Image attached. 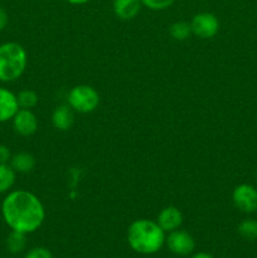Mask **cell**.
<instances>
[{"instance_id":"obj_1","label":"cell","mask_w":257,"mask_h":258,"mask_svg":"<svg viewBox=\"0 0 257 258\" xmlns=\"http://www.w3.org/2000/svg\"><path fill=\"white\" fill-rule=\"evenodd\" d=\"M2 214L12 231L33 233L40 228L45 218L42 202L28 190H13L2 203Z\"/></svg>"},{"instance_id":"obj_2","label":"cell","mask_w":257,"mask_h":258,"mask_svg":"<svg viewBox=\"0 0 257 258\" xmlns=\"http://www.w3.org/2000/svg\"><path fill=\"white\" fill-rule=\"evenodd\" d=\"M165 238V232L158 222L150 219H136L127 229L128 246L141 254H153L160 251Z\"/></svg>"},{"instance_id":"obj_3","label":"cell","mask_w":257,"mask_h":258,"mask_svg":"<svg viewBox=\"0 0 257 258\" xmlns=\"http://www.w3.org/2000/svg\"><path fill=\"white\" fill-rule=\"evenodd\" d=\"M28 64V54L19 43L0 45V82H13L22 77Z\"/></svg>"},{"instance_id":"obj_4","label":"cell","mask_w":257,"mask_h":258,"mask_svg":"<svg viewBox=\"0 0 257 258\" xmlns=\"http://www.w3.org/2000/svg\"><path fill=\"white\" fill-rule=\"evenodd\" d=\"M67 101L76 112L90 113L100 105V95L92 86L78 85L68 92Z\"/></svg>"},{"instance_id":"obj_5","label":"cell","mask_w":257,"mask_h":258,"mask_svg":"<svg viewBox=\"0 0 257 258\" xmlns=\"http://www.w3.org/2000/svg\"><path fill=\"white\" fill-rule=\"evenodd\" d=\"M191 33L202 39H211L219 32V20L212 13H199L190 22Z\"/></svg>"},{"instance_id":"obj_6","label":"cell","mask_w":257,"mask_h":258,"mask_svg":"<svg viewBox=\"0 0 257 258\" xmlns=\"http://www.w3.org/2000/svg\"><path fill=\"white\" fill-rule=\"evenodd\" d=\"M165 243L169 251L176 256H189L196 248V242L191 234L181 229L169 232V236L165 238Z\"/></svg>"},{"instance_id":"obj_7","label":"cell","mask_w":257,"mask_h":258,"mask_svg":"<svg viewBox=\"0 0 257 258\" xmlns=\"http://www.w3.org/2000/svg\"><path fill=\"white\" fill-rule=\"evenodd\" d=\"M234 206L243 213H253L257 211V189L251 184H239L232 194Z\"/></svg>"},{"instance_id":"obj_8","label":"cell","mask_w":257,"mask_h":258,"mask_svg":"<svg viewBox=\"0 0 257 258\" xmlns=\"http://www.w3.org/2000/svg\"><path fill=\"white\" fill-rule=\"evenodd\" d=\"M13 127L20 136H32L38 130V118L32 110L19 108L13 117Z\"/></svg>"},{"instance_id":"obj_9","label":"cell","mask_w":257,"mask_h":258,"mask_svg":"<svg viewBox=\"0 0 257 258\" xmlns=\"http://www.w3.org/2000/svg\"><path fill=\"white\" fill-rule=\"evenodd\" d=\"M19 110L17 95L10 90L0 87V123L13 120Z\"/></svg>"},{"instance_id":"obj_10","label":"cell","mask_w":257,"mask_h":258,"mask_svg":"<svg viewBox=\"0 0 257 258\" xmlns=\"http://www.w3.org/2000/svg\"><path fill=\"white\" fill-rule=\"evenodd\" d=\"M156 222L164 232H173L179 229V227L183 223V214L176 207L169 206L161 209Z\"/></svg>"},{"instance_id":"obj_11","label":"cell","mask_w":257,"mask_h":258,"mask_svg":"<svg viewBox=\"0 0 257 258\" xmlns=\"http://www.w3.org/2000/svg\"><path fill=\"white\" fill-rule=\"evenodd\" d=\"M75 122V113L70 105H59L52 113V123L57 130L68 131Z\"/></svg>"},{"instance_id":"obj_12","label":"cell","mask_w":257,"mask_h":258,"mask_svg":"<svg viewBox=\"0 0 257 258\" xmlns=\"http://www.w3.org/2000/svg\"><path fill=\"white\" fill-rule=\"evenodd\" d=\"M141 0H113V13L121 20H131L140 13Z\"/></svg>"},{"instance_id":"obj_13","label":"cell","mask_w":257,"mask_h":258,"mask_svg":"<svg viewBox=\"0 0 257 258\" xmlns=\"http://www.w3.org/2000/svg\"><path fill=\"white\" fill-rule=\"evenodd\" d=\"M10 166L14 169L15 173L28 174L34 169L35 159L29 153H18L10 159Z\"/></svg>"},{"instance_id":"obj_14","label":"cell","mask_w":257,"mask_h":258,"mask_svg":"<svg viewBox=\"0 0 257 258\" xmlns=\"http://www.w3.org/2000/svg\"><path fill=\"white\" fill-rule=\"evenodd\" d=\"M17 173L10 164H0V194L10 191L15 184Z\"/></svg>"},{"instance_id":"obj_15","label":"cell","mask_w":257,"mask_h":258,"mask_svg":"<svg viewBox=\"0 0 257 258\" xmlns=\"http://www.w3.org/2000/svg\"><path fill=\"white\" fill-rule=\"evenodd\" d=\"M27 234L18 231H12L7 238V248L10 253H20L27 244Z\"/></svg>"},{"instance_id":"obj_16","label":"cell","mask_w":257,"mask_h":258,"mask_svg":"<svg viewBox=\"0 0 257 258\" xmlns=\"http://www.w3.org/2000/svg\"><path fill=\"white\" fill-rule=\"evenodd\" d=\"M169 34L173 39L179 40H186L191 34V28L190 23L183 22V20H179V22L173 23L169 28Z\"/></svg>"},{"instance_id":"obj_17","label":"cell","mask_w":257,"mask_h":258,"mask_svg":"<svg viewBox=\"0 0 257 258\" xmlns=\"http://www.w3.org/2000/svg\"><path fill=\"white\" fill-rule=\"evenodd\" d=\"M17 100L19 108L32 110L33 107H35L38 105L39 97H38L37 92H34L33 90H23L17 95Z\"/></svg>"},{"instance_id":"obj_18","label":"cell","mask_w":257,"mask_h":258,"mask_svg":"<svg viewBox=\"0 0 257 258\" xmlns=\"http://www.w3.org/2000/svg\"><path fill=\"white\" fill-rule=\"evenodd\" d=\"M239 236L243 237L248 241H254L257 239V221L252 218H247L242 221L238 226Z\"/></svg>"},{"instance_id":"obj_19","label":"cell","mask_w":257,"mask_h":258,"mask_svg":"<svg viewBox=\"0 0 257 258\" xmlns=\"http://www.w3.org/2000/svg\"><path fill=\"white\" fill-rule=\"evenodd\" d=\"M175 0H141L144 7L149 8L150 10H164L171 7Z\"/></svg>"},{"instance_id":"obj_20","label":"cell","mask_w":257,"mask_h":258,"mask_svg":"<svg viewBox=\"0 0 257 258\" xmlns=\"http://www.w3.org/2000/svg\"><path fill=\"white\" fill-rule=\"evenodd\" d=\"M24 258H53L52 253L48 248L44 247H34L30 249Z\"/></svg>"},{"instance_id":"obj_21","label":"cell","mask_w":257,"mask_h":258,"mask_svg":"<svg viewBox=\"0 0 257 258\" xmlns=\"http://www.w3.org/2000/svg\"><path fill=\"white\" fill-rule=\"evenodd\" d=\"M10 159H12L10 149L7 145H0V164L10 163Z\"/></svg>"},{"instance_id":"obj_22","label":"cell","mask_w":257,"mask_h":258,"mask_svg":"<svg viewBox=\"0 0 257 258\" xmlns=\"http://www.w3.org/2000/svg\"><path fill=\"white\" fill-rule=\"evenodd\" d=\"M8 22H9L8 13L5 12L3 8H0V32H2L3 29H5V27L8 25Z\"/></svg>"},{"instance_id":"obj_23","label":"cell","mask_w":257,"mask_h":258,"mask_svg":"<svg viewBox=\"0 0 257 258\" xmlns=\"http://www.w3.org/2000/svg\"><path fill=\"white\" fill-rule=\"evenodd\" d=\"M191 258H213L209 253H206V252H199V253H196Z\"/></svg>"},{"instance_id":"obj_24","label":"cell","mask_w":257,"mask_h":258,"mask_svg":"<svg viewBox=\"0 0 257 258\" xmlns=\"http://www.w3.org/2000/svg\"><path fill=\"white\" fill-rule=\"evenodd\" d=\"M66 2H68L70 4H73V5H81V4H86V3H88L90 0H66Z\"/></svg>"}]
</instances>
